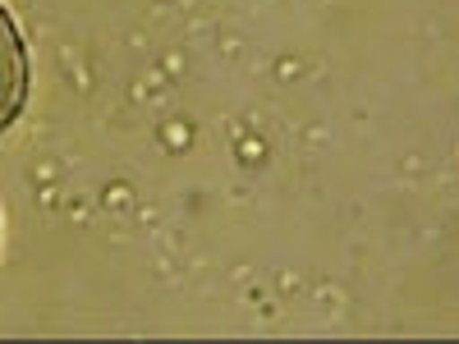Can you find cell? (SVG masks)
Segmentation results:
<instances>
[{
	"label": "cell",
	"mask_w": 459,
	"mask_h": 344,
	"mask_svg": "<svg viewBox=\"0 0 459 344\" xmlns=\"http://www.w3.org/2000/svg\"><path fill=\"white\" fill-rule=\"evenodd\" d=\"M28 92H32V64H28L23 32H19L14 14L0 5V133L19 125Z\"/></svg>",
	"instance_id": "obj_1"
}]
</instances>
